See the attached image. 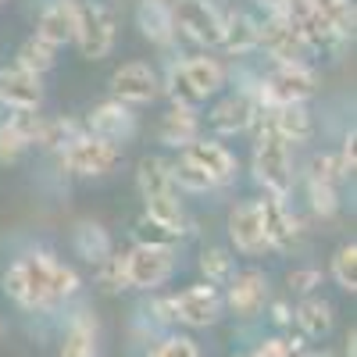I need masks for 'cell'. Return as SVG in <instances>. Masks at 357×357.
Returning a JSON list of instances; mask_svg holds the SVG:
<instances>
[{"label":"cell","mask_w":357,"mask_h":357,"mask_svg":"<svg viewBox=\"0 0 357 357\" xmlns=\"http://www.w3.org/2000/svg\"><path fill=\"white\" fill-rule=\"evenodd\" d=\"M257 50H264L275 65H307V57L314 54L304 33L282 15H268L264 22H257Z\"/></svg>","instance_id":"5b68a950"},{"label":"cell","mask_w":357,"mask_h":357,"mask_svg":"<svg viewBox=\"0 0 357 357\" xmlns=\"http://www.w3.org/2000/svg\"><path fill=\"white\" fill-rule=\"evenodd\" d=\"M301 340L296 336H272V340H261V347L250 357H301Z\"/></svg>","instance_id":"f35d334b"},{"label":"cell","mask_w":357,"mask_h":357,"mask_svg":"<svg viewBox=\"0 0 357 357\" xmlns=\"http://www.w3.org/2000/svg\"><path fill=\"white\" fill-rule=\"evenodd\" d=\"M136 190H139L143 200L175 193V186H172V161H165L158 154L139 158V165H136Z\"/></svg>","instance_id":"d4e9b609"},{"label":"cell","mask_w":357,"mask_h":357,"mask_svg":"<svg viewBox=\"0 0 357 357\" xmlns=\"http://www.w3.org/2000/svg\"><path fill=\"white\" fill-rule=\"evenodd\" d=\"M183 158L190 165H197L215 186H229L236 178V168H240V165H236V154L229 151L225 143H218V139H193L183 151Z\"/></svg>","instance_id":"9a60e30c"},{"label":"cell","mask_w":357,"mask_h":357,"mask_svg":"<svg viewBox=\"0 0 357 357\" xmlns=\"http://www.w3.org/2000/svg\"><path fill=\"white\" fill-rule=\"evenodd\" d=\"M136 25H139V33L151 40V43L172 47V43H175L172 0H139V8H136Z\"/></svg>","instance_id":"44dd1931"},{"label":"cell","mask_w":357,"mask_h":357,"mask_svg":"<svg viewBox=\"0 0 357 357\" xmlns=\"http://www.w3.org/2000/svg\"><path fill=\"white\" fill-rule=\"evenodd\" d=\"M218 47L236 54V57L257 50V18H250L247 11L222 15V40H218Z\"/></svg>","instance_id":"603a6c76"},{"label":"cell","mask_w":357,"mask_h":357,"mask_svg":"<svg viewBox=\"0 0 357 357\" xmlns=\"http://www.w3.org/2000/svg\"><path fill=\"white\" fill-rule=\"evenodd\" d=\"M229 240H232L236 250H243V254H261V250H268L257 200H243V204H236L232 211H229Z\"/></svg>","instance_id":"d6986e66"},{"label":"cell","mask_w":357,"mask_h":357,"mask_svg":"<svg viewBox=\"0 0 357 357\" xmlns=\"http://www.w3.org/2000/svg\"><path fill=\"white\" fill-rule=\"evenodd\" d=\"M72 240H75L79 257H82V261H89V264H100V261L114 250V243H111V232H107L100 222H79Z\"/></svg>","instance_id":"4316f807"},{"label":"cell","mask_w":357,"mask_h":357,"mask_svg":"<svg viewBox=\"0 0 357 357\" xmlns=\"http://www.w3.org/2000/svg\"><path fill=\"white\" fill-rule=\"evenodd\" d=\"M257 4H261V8H268V15H275V11H282L286 0H257Z\"/></svg>","instance_id":"f6af8a7d"},{"label":"cell","mask_w":357,"mask_h":357,"mask_svg":"<svg viewBox=\"0 0 357 357\" xmlns=\"http://www.w3.org/2000/svg\"><path fill=\"white\" fill-rule=\"evenodd\" d=\"M318 93V75L311 65H275V72H268L257 89H250V97L257 107H293L307 104Z\"/></svg>","instance_id":"3957f363"},{"label":"cell","mask_w":357,"mask_h":357,"mask_svg":"<svg viewBox=\"0 0 357 357\" xmlns=\"http://www.w3.org/2000/svg\"><path fill=\"white\" fill-rule=\"evenodd\" d=\"M250 168H254V178L264 190V197H279V200L289 197V190H293V158H289V146L279 136L257 132Z\"/></svg>","instance_id":"277c9868"},{"label":"cell","mask_w":357,"mask_h":357,"mask_svg":"<svg viewBox=\"0 0 357 357\" xmlns=\"http://www.w3.org/2000/svg\"><path fill=\"white\" fill-rule=\"evenodd\" d=\"M272 301V293H268V275L261 268H243V272H236L229 279V296L222 304H229L240 318H254L257 311L268 307Z\"/></svg>","instance_id":"4fadbf2b"},{"label":"cell","mask_w":357,"mask_h":357,"mask_svg":"<svg viewBox=\"0 0 357 357\" xmlns=\"http://www.w3.org/2000/svg\"><path fill=\"white\" fill-rule=\"evenodd\" d=\"M314 11L336 29L340 40H350L354 36V22H357V11H354V0H311Z\"/></svg>","instance_id":"f546056e"},{"label":"cell","mask_w":357,"mask_h":357,"mask_svg":"<svg viewBox=\"0 0 357 357\" xmlns=\"http://www.w3.org/2000/svg\"><path fill=\"white\" fill-rule=\"evenodd\" d=\"M86 129L72 118H40V132H36V143L33 146H43V151H65V146L82 136Z\"/></svg>","instance_id":"f1b7e54d"},{"label":"cell","mask_w":357,"mask_h":357,"mask_svg":"<svg viewBox=\"0 0 357 357\" xmlns=\"http://www.w3.org/2000/svg\"><path fill=\"white\" fill-rule=\"evenodd\" d=\"M172 186L175 190H186V193H207V190H215L211 178H207L197 165H190L186 158L172 161Z\"/></svg>","instance_id":"836d02e7"},{"label":"cell","mask_w":357,"mask_h":357,"mask_svg":"<svg viewBox=\"0 0 357 357\" xmlns=\"http://www.w3.org/2000/svg\"><path fill=\"white\" fill-rule=\"evenodd\" d=\"M268 311H272V321L275 325H289L293 321V311H289L286 301H268Z\"/></svg>","instance_id":"ee69618b"},{"label":"cell","mask_w":357,"mask_h":357,"mask_svg":"<svg viewBox=\"0 0 357 357\" xmlns=\"http://www.w3.org/2000/svg\"><path fill=\"white\" fill-rule=\"evenodd\" d=\"M175 272V247H146L136 243L126 254V282L129 289H158Z\"/></svg>","instance_id":"ba28073f"},{"label":"cell","mask_w":357,"mask_h":357,"mask_svg":"<svg viewBox=\"0 0 357 357\" xmlns=\"http://www.w3.org/2000/svg\"><path fill=\"white\" fill-rule=\"evenodd\" d=\"M25 151H29V139H25L11 122H0V165H15V161H22Z\"/></svg>","instance_id":"8d00e7d4"},{"label":"cell","mask_w":357,"mask_h":357,"mask_svg":"<svg viewBox=\"0 0 357 357\" xmlns=\"http://www.w3.org/2000/svg\"><path fill=\"white\" fill-rule=\"evenodd\" d=\"M18 268H22V282H25L22 307L29 311H47L54 304L68 301V296H75L82 286L75 268L57 261L50 250H33V254L18 257Z\"/></svg>","instance_id":"6da1fadb"},{"label":"cell","mask_w":357,"mask_h":357,"mask_svg":"<svg viewBox=\"0 0 357 357\" xmlns=\"http://www.w3.org/2000/svg\"><path fill=\"white\" fill-rule=\"evenodd\" d=\"M257 211H261V225H264V240L268 247L275 250H289L296 240H301V218L289 211V204L279 197H264L257 200Z\"/></svg>","instance_id":"2e32d148"},{"label":"cell","mask_w":357,"mask_h":357,"mask_svg":"<svg viewBox=\"0 0 357 357\" xmlns=\"http://www.w3.org/2000/svg\"><path fill=\"white\" fill-rule=\"evenodd\" d=\"M75 22H79L75 0H50L36 18V40H43L54 50L65 43H75Z\"/></svg>","instance_id":"ac0fdd59"},{"label":"cell","mask_w":357,"mask_h":357,"mask_svg":"<svg viewBox=\"0 0 357 357\" xmlns=\"http://www.w3.org/2000/svg\"><path fill=\"white\" fill-rule=\"evenodd\" d=\"M151 357H204V354H200V347L190 336H165L151 350Z\"/></svg>","instance_id":"ab89813d"},{"label":"cell","mask_w":357,"mask_h":357,"mask_svg":"<svg viewBox=\"0 0 357 357\" xmlns=\"http://www.w3.org/2000/svg\"><path fill=\"white\" fill-rule=\"evenodd\" d=\"M143 218H151L154 225H161L168 236H175V240H183V236H186V211H183V204H178L175 193L143 200Z\"/></svg>","instance_id":"484cf974"},{"label":"cell","mask_w":357,"mask_h":357,"mask_svg":"<svg viewBox=\"0 0 357 357\" xmlns=\"http://www.w3.org/2000/svg\"><path fill=\"white\" fill-rule=\"evenodd\" d=\"M151 311H154L158 321L172 325V321H175V296H154V301H151Z\"/></svg>","instance_id":"7bdbcfd3"},{"label":"cell","mask_w":357,"mask_h":357,"mask_svg":"<svg viewBox=\"0 0 357 357\" xmlns=\"http://www.w3.org/2000/svg\"><path fill=\"white\" fill-rule=\"evenodd\" d=\"M86 132L100 136L107 143H122L136 132V114H132V107L118 104V100H100L86 114Z\"/></svg>","instance_id":"e0dca14e"},{"label":"cell","mask_w":357,"mask_h":357,"mask_svg":"<svg viewBox=\"0 0 357 357\" xmlns=\"http://www.w3.org/2000/svg\"><path fill=\"white\" fill-rule=\"evenodd\" d=\"M161 97V75L154 65L146 61H126L122 68H114L111 75V100L136 107V104H151Z\"/></svg>","instance_id":"30bf717a"},{"label":"cell","mask_w":357,"mask_h":357,"mask_svg":"<svg viewBox=\"0 0 357 357\" xmlns=\"http://www.w3.org/2000/svg\"><path fill=\"white\" fill-rule=\"evenodd\" d=\"M225 86V68L222 61L207 54L197 57H183V61H172L168 75L161 82V93L172 97V107H200L211 93Z\"/></svg>","instance_id":"7a4b0ae2"},{"label":"cell","mask_w":357,"mask_h":357,"mask_svg":"<svg viewBox=\"0 0 357 357\" xmlns=\"http://www.w3.org/2000/svg\"><path fill=\"white\" fill-rule=\"evenodd\" d=\"M114 15L104 4H79L75 22V47L82 50L86 61H104L114 50Z\"/></svg>","instance_id":"8992f818"},{"label":"cell","mask_w":357,"mask_h":357,"mask_svg":"<svg viewBox=\"0 0 357 357\" xmlns=\"http://www.w3.org/2000/svg\"><path fill=\"white\" fill-rule=\"evenodd\" d=\"M301 357H325V354H301Z\"/></svg>","instance_id":"7dc6e473"},{"label":"cell","mask_w":357,"mask_h":357,"mask_svg":"<svg viewBox=\"0 0 357 357\" xmlns=\"http://www.w3.org/2000/svg\"><path fill=\"white\" fill-rule=\"evenodd\" d=\"M175 36H186L200 47H218L222 40V15L207 0H172Z\"/></svg>","instance_id":"9c48e42d"},{"label":"cell","mask_w":357,"mask_h":357,"mask_svg":"<svg viewBox=\"0 0 357 357\" xmlns=\"http://www.w3.org/2000/svg\"><path fill=\"white\" fill-rule=\"evenodd\" d=\"M254 118H257V104L250 97V89H236V93L222 97L211 111H207V126L218 136H236V132L254 129Z\"/></svg>","instance_id":"5bb4252c"},{"label":"cell","mask_w":357,"mask_h":357,"mask_svg":"<svg viewBox=\"0 0 357 357\" xmlns=\"http://www.w3.org/2000/svg\"><path fill=\"white\" fill-rule=\"evenodd\" d=\"M43 100V89L40 79L33 72H25L18 65L0 68V104L11 107V111H36Z\"/></svg>","instance_id":"ffe728a7"},{"label":"cell","mask_w":357,"mask_h":357,"mask_svg":"<svg viewBox=\"0 0 357 357\" xmlns=\"http://www.w3.org/2000/svg\"><path fill=\"white\" fill-rule=\"evenodd\" d=\"M61 357H97V325L86 311L72 318L61 343Z\"/></svg>","instance_id":"83f0119b"},{"label":"cell","mask_w":357,"mask_h":357,"mask_svg":"<svg viewBox=\"0 0 357 357\" xmlns=\"http://www.w3.org/2000/svg\"><path fill=\"white\" fill-rule=\"evenodd\" d=\"M257 122H261V132L279 136L286 146L289 143H307L314 136V122H311L307 107H301V104H293V107H257L254 126Z\"/></svg>","instance_id":"7c38bea8"},{"label":"cell","mask_w":357,"mask_h":357,"mask_svg":"<svg viewBox=\"0 0 357 357\" xmlns=\"http://www.w3.org/2000/svg\"><path fill=\"white\" fill-rule=\"evenodd\" d=\"M200 272H204L207 286H222V282H229L236 275V261H232V254L225 247H207L200 254Z\"/></svg>","instance_id":"1f68e13d"},{"label":"cell","mask_w":357,"mask_h":357,"mask_svg":"<svg viewBox=\"0 0 357 357\" xmlns=\"http://www.w3.org/2000/svg\"><path fill=\"white\" fill-rule=\"evenodd\" d=\"M307 183H321V186H340L343 183V168L336 161V154H314L307 165Z\"/></svg>","instance_id":"d590c367"},{"label":"cell","mask_w":357,"mask_h":357,"mask_svg":"<svg viewBox=\"0 0 357 357\" xmlns=\"http://www.w3.org/2000/svg\"><path fill=\"white\" fill-rule=\"evenodd\" d=\"M8 336V321H4V314H0V340Z\"/></svg>","instance_id":"bcb514c9"},{"label":"cell","mask_w":357,"mask_h":357,"mask_svg":"<svg viewBox=\"0 0 357 357\" xmlns=\"http://www.w3.org/2000/svg\"><path fill=\"white\" fill-rule=\"evenodd\" d=\"M158 136H161L165 146H178V151H186L193 139H200V111L197 107H172L161 118Z\"/></svg>","instance_id":"7402d4cb"},{"label":"cell","mask_w":357,"mask_h":357,"mask_svg":"<svg viewBox=\"0 0 357 357\" xmlns=\"http://www.w3.org/2000/svg\"><path fill=\"white\" fill-rule=\"evenodd\" d=\"M286 286L296 296H311L314 286H321V272H318V268H293V272L286 275Z\"/></svg>","instance_id":"60d3db41"},{"label":"cell","mask_w":357,"mask_h":357,"mask_svg":"<svg viewBox=\"0 0 357 357\" xmlns=\"http://www.w3.org/2000/svg\"><path fill=\"white\" fill-rule=\"evenodd\" d=\"M333 279L340 289L354 293L357 289V247L354 243H343L336 254H333Z\"/></svg>","instance_id":"e575fe53"},{"label":"cell","mask_w":357,"mask_h":357,"mask_svg":"<svg viewBox=\"0 0 357 357\" xmlns=\"http://www.w3.org/2000/svg\"><path fill=\"white\" fill-rule=\"evenodd\" d=\"M0 4H4V0H0Z\"/></svg>","instance_id":"c3c4849f"},{"label":"cell","mask_w":357,"mask_h":357,"mask_svg":"<svg viewBox=\"0 0 357 357\" xmlns=\"http://www.w3.org/2000/svg\"><path fill=\"white\" fill-rule=\"evenodd\" d=\"M307 197H311V211L318 218H333L340 211V193L336 186H321V183H307Z\"/></svg>","instance_id":"74e56055"},{"label":"cell","mask_w":357,"mask_h":357,"mask_svg":"<svg viewBox=\"0 0 357 357\" xmlns=\"http://www.w3.org/2000/svg\"><path fill=\"white\" fill-rule=\"evenodd\" d=\"M54 61H57L54 47H47V43H43V40H36V36H29V40L18 47V54H15V65H18V68H25V72H33L36 79H40L43 72H50V68H54Z\"/></svg>","instance_id":"4dcf8cb0"},{"label":"cell","mask_w":357,"mask_h":357,"mask_svg":"<svg viewBox=\"0 0 357 357\" xmlns=\"http://www.w3.org/2000/svg\"><path fill=\"white\" fill-rule=\"evenodd\" d=\"M336 161H340V168H343V178H350L354 168H357V136H354V129L347 132V139H343V146H340Z\"/></svg>","instance_id":"b9f144b4"},{"label":"cell","mask_w":357,"mask_h":357,"mask_svg":"<svg viewBox=\"0 0 357 357\" xmlns=\"http://www.w3.org/2000/svg\"><path fill=\"white\" fill-rule=\"evenodd\" d=\"M118 158H122V146L118 143L82 132L61 151V168H68L72 175H107L118 165Z\"/></svg>","instance_id":"52a82bcc"},{"label":"cell","mask_w":357,"mask_h":357,"mask_svg":"<svg viewBox=\"0 0 357 357\" xmlns=\"http://www.w3.org/2000/svg\"><path fill=\"white\" fill-rule=\"evenodd\" d=\"M293 321L301 325V333L311 336V340H321V336H329L333 333V325H336V311L333 304L325 301V296H304L301 304L293 307Z\"/></svg>","instance_id":"cb8c5ba5"},{"label":"cell","mask_w":357,"mask_h":357,"mask_svg":"<svg viewBox=\"0 0 357 357\" xmlns=\"http://www.w3.org/2000/svg\"><path fill=\"white\" fill-rule=\"evenodd\" d=\"M222 293L218 286H207V282H197L183 293H175V321L190 325V329H207L215 325L218 314H222Z\"/></svg>","instance_id":"8fae6325"},{"label":"cell","mask_w":357,"mask_h":357,"mask_svg":"<svg viewBox=\"0 0 357 357\" xmlns=\"http://www.w3.org/2000/svg\"><path fill=\"white\" fill-rule=\"evenodd\" d=\"M97 268V286L104 289V293H122V289H129V282H126V254H118V250H111L100 264H93Z\"/></svg>","instance_id":"d6a6232c"}]
</instances>
